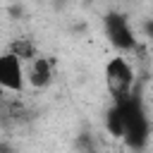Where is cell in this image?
<instances>
[{
    "mask_svg": "<svg viewBox=\"0 0 153 153\" xmlns=\"http://www.w3.org/2000/svg\"><path fill=\"white\" fill-rule=\"evenodd\" d=\"M115 108L120 110V117H122V139H127L131 148H143L148 141V117L143 112L139 96L129 93L115 100Z\"/></svg>",
    "mask_w": 153,
    "mask_h": 153,
    "instance_id": "obj_1",
    "label": "cell"
},
{
    "mask_svg": "<svg viewBox=\"0 0 153 153\" xmlns=\"http://www.w3.org/2000/svg\"><path fill=\"white\" fill-rule=\"evenodd\" d=\"M105 86H108V91H110V96L115 100L131 93L134 72H131V67H129V62L124 57H112L105 65Z\"/></svg>",
    "mask_w": 153,
    "mask_h": 153,
    "instance_id": "obj_2",
    "label": "cell"
},
{
    "mask_svg": "<svg viewBox=\"0 0 153 153\" xmlns=\"http://www.w3.org/2000/svg\"><path fill=\"white\" fill-rule=\"evenodd\" d=\"M105 33L110 38V43L120 50H131L134 48V33H131V26L129 22L117 14V12H110L105 17Z\"/></svg>",
    "mask_w": 153,
    "mask_h": 153,
    "instance_id": "obj_3",
    "label": "cell"
},
{
    "mask_svg": "<svg viewBox=\"0 0 153 153\" xmlns=\"http://www.w3.org/2000/svg\"><path fill=\"white\" fill-rule=\"evenodd\" d=\"M0 86L7 91H22V86H24L22 60L12 53L0 55Z\"/></svg>",
    "mask_w": 153,
    "mask_h": 153,
    "instance_id": "obj_4",
    "label": "cell"
},
{
    "mask_svg": "<svg viewBox=\"0 0 153 153\" xmlns=\"http://www.w3.org/2000/svg\"><path fill=\"white\" fill-rule=\"evenodd\" d=\"M50 76H53L50 62H48L45 57H33V60H31V69H29V81H31V86L43 88L45 84H50Z\"/></svg>",
    "mask_w": 153,
    "mask_h": 153,
    "instance_id": "obj_5",
    "label": "cell"
},
{
    "mask_svg": "<svg viewBox=\"0 0 153 153\" xmlns=\"http://www.w3.org/2000/svg\"><path fill=\"white\" fill-rule=\"evenodd\" d=\"M10 53L17 55L19 60H33V57H36V45H33V41H29V38H19V41H14V43L10 45Z\"/></svg>",
    "mask_w": 153,
    "mask_h": 153,
    "instance_id": "obj_6",
    "label": "cell"
},
{
    "mask_svg": "<svg viewBox=\"0 0 153 153\" xmlns=\"http://www.w3.org/2000/svg\"><path fill=\"white\" fill-rule=\"evenodd\" d=\"M105 127H108V131L112 134V136H122V117H120V110L112 105L110 110H108V115H105Z\"/></svg>",
    "mask_w": 153,
    "mask_h": 153,
    "instance_id": "obj_7",
    "label": "cell"
},
{
    "mask_svg": "<svg viewBox=\"0 0 153 153\" xmlns=\"http://www.w3.org/2000/svg\"><path fill=\"white\" fill-rule=\"evenodd\" d=\"M2 91H5V88H2V86H0V96H2Z\"/></svg>",
    "mask_w": 153,
    "mask_h": 153,
    "instance_id": "obj_8",
    "label": "cell"
}]
</instances>
